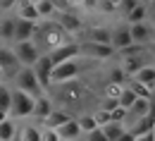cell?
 I'll return each instance as SVG.
<instances>
[{
	"mask_svg": "<svg viewBox=\"0 0 155 141\" xmlns=\"http://www.w3.org/2000/svg\"><path fill=\"white\" fill-rule=\"evenodd\" d=\"M15 141H43V129L36 122L19 124V132H17V139Z\"/></svg>",
	"mask_w": 155,
	"mask_h": 141,
	"instance_id": "obj_19",
	"label": "cell"
},
{
	"mask_svg": "<svg viewBox=\"0 0 155 141\" xmlns=\"http://www.w3.org/2000/svg\"><path fill=\"white\" fill-rule=\"evenodd\" d=\"M15 29H17V17L0 15V41L5 45L7 43H15Z\"/></svg>",
	"mask_w": 155,
	"mask_h": 141,
	"instance_id": "obj_15",
	"label": "cell"
},
{
	"mask_svg": "<svg viewBox=\"0 0 155 141\" xmlns=\"http://www.w3.org/2000/svg\"><path fill=\"white\" fill-rule=\"evenodd\" d=\"M38 31L36 22H26V19H17V29H15V43H24V41H34Z\"/></svg>",
	"mask_w": 155,
	"mask_h": 141,
	"instance_id": "obj_14",
	"label": "cell"
},
{
	"mask_svg": "<svg viewBox=\"0 0 155 141\" xmlns=\"http://www.w3.org/2000/svg\"><path fill=\"white\" fill-rule=\"evenodd\" d=\"M136 2H143V0H136Z\"/></svg>",
	"mask_w": 155,
	"mask_h": 141,
	"instance_id": "obj_48",
	"label": "cell"
},
{
	"mask_svg": "<svg viewBox=\"0 0 155 141\" xmlns=\"http://www.w3.org/2000/svg\"><path fill=\"white\" fill-rule=\"evenodd\" d=\"M129 31H131V39L138 45H150L153 43V26L148 22H141V24H129Z\"/></svg>",
	"mask_w": 155,
	"mask_h": 141,
	"instance_id": "obj_12",
	"label": "cell"
},
{
	"mask_svg": "<svg viewBox=\"0 0 155 141\" xmlns=\"http://www.w3.org/2000/svg\"><path fill=\"white\" fill-rule=\"evenodd\" d=\"M136 5H141V2H136V0H122V2L117 5V10H122V12H124V17H127V15L134 10Z\"/></svg>",
	"mask_w": 155,
	"mask_h": 141,
	"instance_id": "obj_36",
	"label": "cell"
},
{
	"mask_svg": "<svg viewBox=\"0 0 155 141\" xmlns=\"http://www.w3.org/2000/svg\"><path fill=\"white\" fill-rule=\"evenodd\" d=\"M136 98H138V96H136L134 91H131L129 86H124V91L119 93V108H124V110H129V108H131V105L136 103Z\"/></svg>",
	"mask_w": 155,
	"mask_h": 141,
	"instance_id": "obj_32",
	"label": "cell"
},
{
	"mask_svg": "<svg viewBox=\"0 0 155 141\" xmlns=\"http://www.w3.org/2000/svg\"><path fill=\"white\" fill-rule=\"evenodd\" d=\"M86 41H93V43H105V45H112V29L105 26V24H96L88 29Z\"/></svg>",
	"mask_w": 155,
	"mask_h": 141,
	"instance_id": "obj_17",
	"label": "cell"
},
{
	"mask_svg": "<svg viewBox=\"0 0 155 141\" xmlns=\"http://www.w3.org/2000/svg\"><path fill=\"white\" fill-rule=\"evenodd\" d=\"M79 72H81V65L79 60H69V62H62L53 69V86L58 84H67V81H77Z\"/></svg>",
	"mask_w": 155,
	"mask_h": 141,
	"instance_id": "obj_7",
	"label": "cell"
},
{
	"mask_svg": "<svg viewBox=\"0 0 155 141\" xmlns=\"http://www.w3.org/2000/svg\"><path fill=\"white\" fill-rule=\"evenodd\" d=\"M93 117H96V122L100 124V127H105V124H110V122H112V112H107V110L98 108L96 112H93Z\"/></svg>",
	"mask_w": 155,
	"mask_h": 141,
	"instance_id": "obj_33",
	"label": "cell"
},
{
	"mask_svg": "<svg viewBox=\"0 0 155 141\" xmlns=\"http://www.w3.org/2000/svg\"><path fill=\"white\" fill-rule=\"evenodd\" d=\"M100 108H103V110H107V112H115L117 108H119V101H117V98H105Z\"/></svg>",
	"mask_w": 155,
	"mask_h": 141,
	"instance_id": "obj_37",
	"label": "cell"
},
{
	"mask_svg": "<svg viewBox=\"0 0 155 141\" xmlns=\"http://www.w3.org/2000/svg\"><path fill=\"white\" fill-rule=\"evenodd\" d=\"M12 89H19V91L34 96V98H41V96L45 93V89L41 86V81H38V77H36V72H34V67H21L19 72L12 77Z\"/></svg>",
	"mask_w": 155,
	"mask_h": 141,
	"instance_id": "obj_2",
	"label": "cell"
},
{
	"mask_svg": "<svg viewBox=\"0 0 155 141\" xmlns=\"http://www.w3.org/2000/svg\"><path fill=\"white\" fill-rule=\"evenodd\" d=\"M34 41L41 48V53H50V50L60 48L62 43H67V31L60 26L58 22L50 19V22H43V26H38Z\"/></svg>",
	"mask_w": 155,
	"mask_h": 141,
	"instance_id": "obj_1",
	"label": "cell"
},
{
	"mask_svg": "<svg viewBox=\"0 0 155 141\" xmlns=\"http://www.w3.org/2000/svg\"><path fill=\"white\" fill-rule=\"evenodd\" d=\"M15 17L17 19H26V22H36L38 24L41 15H38V7H36V0H17L15 5Z\"/></svg>",
	"mask_w": 155,
	"mask_h": 141,
	"instance_id": "obj_11",
	"label": "cell"
},
{
	"mask_svg": "<svg viewBox=\"0 0 155 141\" xmlns=\"http://www.w3.org/2000/svg\"><path fill=\"white\" fill-rule=\"evenodd\" d=\"M58 132V136L62 141H77L84 136V132H81V127H79V122L77 120H69L67 124H62L60 129H55Z\"/></svg>",
	"mask_w": 155,
	"mask_h": 141,
	"instance_id": "obj_20",
	"label": "cell"
},
{
	"mask_svg": "<svg viewBox=\"0 0 155 141\" xmlns=\"http://www.w3.org/2000/svg\"><path fill=\"white\" fill-rule=\"evenodd\" d=\"M148 50H150V53H155V41L150 43V45H148Z\"/></svg>",
	"mask_w": 155,
	"mask_h": 141,
	"instance_id": "obj_44",
	"label": "cell"
},
{
	"mask_svg": "<svg viewBox=\"0 0 155 141\" xmlns=\"http://www.w3.org/2000/svg\"><path fill=\"white\" fill-rule=\"evenodd\" d=\"M124 77H127V74L122 72V67H112V69H110V84H122Z\"/></svg>",
	"mask_w": 155,
	"mask_h": 141,
	"instance_id": "obj_35",
	"label": "cell"
},
{
	"mask_svg": "<svg viewBox=\"0 0 155 141\" xmlns=\"http://www.w3.org/2000/svg\"><path fill=\"white\" fill-rule=\"evenodd\" d=\"M0 84H5V72H2V67H0Z\"/></svg>",
	"mask_w": 155,
	"mask_h": 141,
	"instance_id": "obj_43",
	"label": "cell"
},
{
	"mask_svg": "<svg viewBox=\"0 0 155 141\" xmlns=\"http://www.w3.org/2000/svg\"><path fill=\"white\" fill-rule=\"evenodd\" d=\"M55 96L62 105H79L84 101L86 91H84V84L79 81H67V84H58L55 86Z\"/></svg>",
	"mask_w": 155,
	"mask_h": 141,
	"instance_id": "obj_4",
	"label": "cell"
},
{
	"mask_svg": "<svg viewBox=\"0 0 155 141\" xmlns=\"http://www.w3.org/2000/svg\"><path fill=\"white\" fill-rule=\"evenodd\" d=\"M12 48H15V55L19 58L21 67H34L38 58L43 55L41 53V48L36 45V41H24V43H12Z\"/></svg>",
	"mask_w": 155,
	"mask_h": 141,
	"instance_id": "obj_5",
	"label": "cell"
},
{
	"mask_svg": "<svg viewBox=\"0 0 155 141\" xmlns=\"http://www.w3.org/2000/svg\"><path fill=\"white\" fill-rule=\"evenodd\" d=\"M129 129H131V132L136 134V139H141V136H146V134H153V132H155V115L150 112L148 117L138 120L136 124H131Z\"/></svg>",
	"mask_w": 155,
	"mask_h": 141,
	"instance_id": "obj_22",
	"label": "cell"
},
{
	"mask_svg": "<svg viewBox=\"0 0 155 141\" xmlns=\"http://www.w3.org/2000/svg\"><path fill=\"white\" fill-rule=\"evenodd\" d=\"M53 110H55V101L48 96V93H43L41 98H36V110H34V117L38 122H45L50 115H53Z\"/></svg>",
	"mask_w": 155,
	"mask_h": 141,
	"instance_id": "obj_18",
	"label": "cell"
},
{
	"mask_svg": "<svg viewBox=\"0 0 155 141\" xmlns=\"http://www.w3.org/2000/svg\"><path fill=\"white\" fill-rule=\"evenodd\" d=\"M117 50L112 45H105V43H93V41H84L81 43V55H88L93 60H107L112 58Z\"/></svg>",
	"mask_w": 155,
	"mask_h": 141,
	"instance_id": "obj_10",
	"label": "cell"
},
{
	"mask_svg": "<svg viewBox=\"0 0 155 141\" xmlns=\"http://www.w3.org/2000/svg\"><path fill=\"white\" fill-rule=\"evenodd\" d=\"M86 139H88V141H110L107 136H105V132H103V129H96V132L86 134Z\"/></svg>",
	"mask_w": 155,
	"mask_h": 141,
	"instance_id": "obj_38",
	"label": "cell"
},
{
	"mask_svg": "<svg viewBox=\"0 0 155 141\" xmlns=\"http://www.w3.org/2000/svg\"><path fill=\"white\" fill-rule=\"evenodd\" d=\"M17 132H19L17 120H12V117L0 120V141H15L17 139Z\"/></svg>",
	"mask_w": 155,
	"mask_h": 141,
	"instance_id": "obj_25",
	"label": "cell"
},
{
	"mask_svg": "<svg viewBox=\"0 0 155 141\" xmlns=\"http://www.w3.org/2000/svg\"><path fill=\"white\" fill-rule=\"evenodd\" d=\"M15 5H17V0H0V10H15Z\"/></svg>",
	"mask_w": 155,
	"mask_h": 141,
	"instance_id": "obj_40",
	"label": "cell"
},
{
	"mask_svg": "<svg viewBox=\"0 0 155 141\" xmlns=\"http://www.w3.org/2000/svg\"><path fill=\"white\" fill-rule=\"evenodd\" d=\"M36 110V98L24 93L19 89H12V108H10V117L12 120H29L34 117Z\"/></svg>",
	"mask_w": 155,
	"mask_h": 141,
	"instance_id": "obj_3",
	"label": "cell"
},
{
	"mask_svg": "<svg viewBox=\"0 0 155 141\" xmlns=\"http://www.w3.org/2000/svg\"><path fill=\"white\" fill-rule=\"evenodd\" d=\"M69 120H74V117H72L67 110H62V108H55V110H53V115H50L48 120L43 122V127H45V129H60L62 124H67Z\"/></svg>",
	"mask_w": 155,
	"mask_h": 141,
	"instance_id": "obj_21",
	"label": "cell"
},
{
	"mask_svg": "<svg viewBox=\"0 0 155 141\" xmlns=\"http://www.w3.org/2000/svg\"><path fill=\"white\" fill-rule=\"evenodd\" d=\"M143 65H146V62H143V55H134V58H122V65H119V67H122V72H124L127 77L134 79Z\"/></svg>",
	"mask_w": 155,
	"mask_h": 141,
	"instance_id": "obj_24",
	"label": "cell"
},
{
	"mask_svg": "<svg viewBox=\"0 0 155 141\" xmlns=\"http://www.w3.org/2000/svg\"><path fill=\"white\" fill-rule=\"evenodd\" d=\"M55 22L67 31V34H77L81 29V17L77 15V10H69V12H58L55 15Z\"/></svg>",
	"mask_w": 155,
	"mask_h": 141,
	"instance_id": "obj_13",
	"label": "cell"
},
{
	"mask_svg": "<svg viewBox=\"0 0 155 141\" xmlns=\"http://www.w3.org/2000/svg\"><path fill=\"white\" fill-rule=\"evenodd\" d=\"M77 141H88V139H86V136H81V139H77Z\"/></svg>",
	"mask_w": 155,
	"mask_h": 141,
	"instance_id": "obj_45",
	"label": "cell"
},
{
	"mask_svg": "<svg viewBox=\"0 0 155 141\" xmlns=\"http://www.w3.org/2000/svg\"><path fill=\"white\" fill-rule=\"evenodd\" d=\"M134 81H138V84H146V86L155 89V65H143V67L138 69V74L134 77Z\"/></svg>",
	"mask_w": 155,
	"mask_h": 141,
	"instance_id": "obj_26",
	"label": "cell"
},
{
	"mask_svg": "<svg viewBox=\"0 0 155 141\" xmlns=\"http://www.w3.org/2000/svg\"><path fill=\"white\" fill-rule=\"evenodd\" d=\"M103 132H105V136L110 141H117L124 132H127V124H122V122H110V124H105V127H100Z\"/></svg>",
	"mask_w": 155,
	"mask_h": 141,
	"instance_id": "obj_29",
	"label": "cell"
},
{
	"mask_svg": "<svg viewBox=\"0 0 155 141\" xmlns=\"http://www.w3.org/2000/svg\"><path fill=\"white\" fill-rule=\"evenodd\" d=\"M143 2H146V5H150V2H153V0H143Z\"/></svg>",
	"mask_w": 155,
	"mask_h": 141,
	"instance_id": "obj_46",
	"label": "cell"
},
{
	"mask_svg": "<svg viewBox=\"0 0 155 141\" xmlns=\"http://www.w3.org/2000/svg\"><path fill=\"white\" fill-rule=\"evenodd\" d=\"M98 12H103V15H112L117 12V5L112 0H98Z\"/></svg>",
	"mask_w": 155,
	"mask_h": 141,
	"instance_id": "obj_34",
	"label": "cell"
},
{
	"mask_svg": "<svg viewBox=\"0 0 155 141\" xmlns=\"http://www.w3.org/2000/svg\"><path fill=\"white\" fill-rule=\"evenodd\" d=\"M10 108H12V86L0 84V120L10 117Z\"/></svg>",
	"mask_w": 155,
	"mask_h": 141,
	"instance_id": "obj_23",
	"label": "cell"
},
{
	"mask_svg": "<svg viewBox=\"0 0 155 141\" xmlns=\"http://www.w3.org/2000/svg\"><path fill=\"white\" fill-rule=\"evenodd\" d=\"M36 7H38V15H41V19H43V22H50L55 15H58L53 0H36Z\"/></svg>",
	"mask_w": 155,
	"mask_h": 141,
	"instance_id": "obj_28",
	"label": "cell"
},
{
	"mask_svg": "<svg viewBox=\"0 0 155 141\" xmlns=\"http://www.w3.org/2000/svg\"><path fill=\"white\" fill-rule=\"evenodd\" d=\"M117 141H136V134L131 132V129H127V132H124V134H122Z\"/></svg>",
	"mask_w": 155,
	"mask_h": 141,
	"instance_id": "obj_41",
	"label": "cell"
},
{
	"mask_svg": "<svg viewBox=\"0 0 155 141\" xmlns=\"http://www.w3.org/2000/svg\"><path fill=\"white\" fill-rule=\"evenodd\" d=\"M0 67H2V72H5V77H15L17 72L21 69V62H19V58L15 55V48L12 45H0Z\"/></svg>",
	"mask_w": 155,
	"mask_h": 141,
	"instance_id": "obj_8",
	"label": "cell"
},
{
	"mask_svg": "<svg viewBox=\"0 0 155 141\" xmlns=\"http://www.w3.org/2000/svg\"><path fill=\"white\" fill-rule=\"evenodd\" d=\"M77 122H79V127H81V132H84V136L91 134V132H96V129H100V124L96 122L93 115H81V117H77Z\"/></svg>",
	"mask_w": 155,
	"mask_h": 141,
	"instance_id": "obj_30",
	"label": "cell"
},
{
	"mask_svg": "<svg viewBox=\"0 0 155 141\" xmlns=\"http://www.w3.org/2000/svg\"><path fill=\"white\" fill-rule=\"evenodd\" d=\"M131 43H134V39H131L129 26H117V29H112V48H115L117 53L127 50Z\"/></svg>",
	"mask_w": 155,
	"mask_h": 141,
	"instance_id": "obj_16",
	"label": "cell"
},
{
	"mask_svg": "<svg viewBox=\"0 0 155 141\" xmlns=\"http://www.w3.org/2000/svg\"><path fill=\"white\" fill-rule=\"evenodd\" d=\"M48 55H50V60H53V65H55V67H58V65H62V62L79 60V55H81V43H77V41H67V43H62L60 48L50 50Z\"/></svg>",
	"mask_w": 155,
	"mask_h": 141,
	"instance_id": "obj_6",
	"label": "cell"
},
{
	"mask_svg": "<svg viewBox=\"0 0 155 141\" xmlns=\"http://www.w3.org/2000/svg\"><path fill=\"white\" fill-rule=\"evenodd\" d=\"M129 89L134 91L138 98H148V101H153V96H155V91L150 89V86H146V84H138V81H131V84H129Z\"/></svg>",
	"mask_w": 155,
	"mask_h": 141,
	"instance_id": "obj_31",
	"label": "cell"
},
{
	"mask_svg": "<svg viewBox=\"0 0 155 141\" xmlns=\"http://www.w3.org/2000/svg\"><path fill=\"white\" fill-rule=\"evenodd\" d=\"M112 2H115V5H119V2H122V0H112Z\"/></svg>",
	"mask_w": 155,
	"mask_h": 141,
	"instance_id": "obj_47",
	"label": "cell"
},
{
	"mask_svg": "<svg viewBox=\"0 0 155 141\" xmlns=\"http://www.w3.org/2000/svg\"><path fill=\"white\" fill-rule=\"evenodd\" d=\"M136 141H138V139H136Z\"/></svg>",
	"mask_w": 155,
	"mask_h": 141,
	"instance_id": "obj_49",
	"label": "cell"
},
{
	"mask_svg": "<svg viewBox=\"0 0 155 141\" xmlns=\"http://www.w3.org/2000/svg\"><path fill=\"white\" fill-rule=\"evenodd\" d=\"M148 17H153V19H155V0L148 5Z\"/></svg>",
	"mask_w": 155,
	"mask_h": 141,
	"instance_id": "obj_42",
	"label": "cell"
},
{
	"mask_svg": "<svg viewBox=\"0 0 155 141\" xmlns=\"http://www.w3.org/2000/svg\"><path fill=\"white\" fill-rule=\"evenodd\" d=\"M43 141H62V139L58 136L55 129H45V127H43Z\"/></svg>",
	"mask_w": 155,
	"mask_h": 141,
	"instance_id": "obj_39",
	"label": "cell"
},
{
	"mask_svg": "<svg viewBox=\"0 0 155 141\" xmlns=\"http://www.w3.org/2000/svg\"><path fill=\"white\" fill-rule=\"evenodd\" d=\"M127 22H129V24H141V22H148V5H146V2L136 5L134 10L127 15Z\"/></svg>",
	"mask_w": 155,
	"mask_h": 141,
	"instance_id": "obj_27",
	"label": "cell"
},
{
	"mask_svg": "<svg viewBox=\"0 0 155 141\" xmlns=\"http://www.w3.org/2000/svg\"><path fill=\"white\" fill-rule=\"evenodd\" d=\"M53 69H55V65H53V60H50V55L43 53V55L38 58V62L34 65V72H36V77H38V81H41L43 89L53 86Z\"/></svg>",
	"mask_w": 155,
	"mask_h": 141,
	"instance_id": "obj_9",
	"label": "cell"
}]
</instances>
